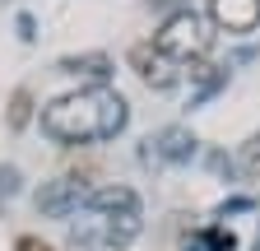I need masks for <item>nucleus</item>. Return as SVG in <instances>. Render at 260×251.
I'll use <instances>...</instances> for the list:
<instances>
[{
	"mask_svg": "<svg viewBox=\"0 0 260 251\" xmlns=\"http://www.w3.org/2000/svg\"><path fill=\"white\" fill-rule=\"evenodd\" d=\"M130 121V103L116 88L98 84V88H79L51 98L42 107V135H51L56 144H88V140H116Z\"/></svg>",
	"mask_w": 260,
	"mask_h": 251,
	"instance_id": "nucleus-1",
	"label": "nucleus"
},
{
	"mask_svg": "<svg viewBox=\"0 0 260 251\" xmlns=\"http://www.w3.org/2000/svg\"><path fill=\"white\" fill-rule=\"evenodd\" d=\"M153 42L168 51L172 60H205V51L214 47V33H209V23L195 10H177V14L162 19V28L153 33Z\"/></svg>",
	"mask_w": 260,
	"mask_h": 251,
	"instance_id": "nucleus-2",
	"label": "nucleus"
},
{
	"mask_svg": "<svg viewBox=\"0 0 260 251\" xmlns=\"http://www.w3.org/2000/svg\"><path fill=\"white\" fill-rule=\"evenodd\" d=\"M130 70H135L149 88H172L177 79H181V70H177V60L168 56V51H162L158 42H135V47H130Z\"/></svg>",
	"mask_w": 260,
	"mask_h": 251,
	"instance_id": "nucleus-3",
	"label": "nucleus"
},
{
	"mask_svg": "<svg viewBox=\"0 0 260 251\" xmlns=\"http://www.w3.org/2000/svg\"><path fill=\"white\" fill-rule=\"evenodd\" d=\"M32 205H38L42 218H70L79 205H88V191L75 177H56V181H42V191L32 196Z\"/></svg>",
	"mask_w": 260,
	"mask_h": 251,
	"instance_id": "nucleus-4",
	"label": "nucleus"
},
{
	"mask_svg": "<svg viewBox=\"0 0 260 251\" xmlns=\"http://www.w3.org/2000/svg\"><path fill=\"white\" fill-rule=\"evenodd\" d=\"M209 23L223 33H251L260 23V0H209Z\"/></svg>",
	"mask_w": 260,
	"mask_h": 251,
	"instance_id": "nucleus-5",
	"label": "nucleus"
},
{
	"mask_svg": "<svg viewBox=\"0 0 260 251\" xmlns=\"http://www.w3.org/2000/svg\"><path fill=\"white\" fill-rule=\"evenodd\" d=\"M88 209L103 218H121V214H140V196L130 186H98L88 196Z\"/></svg>",
	"mask_w": 260,
	"mask_h": 251,
	"instance_id": "nucleus-6",
	"label": "nucleus"
},
{
	"mask_svg": "<svg viewBox=\"0 0 260 251\" xmlns=\"http://www.w3.org/2000/svg\"><path fill=\"white\" fill-rule=\"evenodd\" d=\"M149 144H153V159H162V163H186L195 153V135L186 125H168V131H158V140H149Z\"/></svg>",
	"mask_w": 260,
	"mask_h": 251,
	"instance_id": "nucleus-7",
	"label": "nucleus"
},
{
	"mask_svg": "<svg viewBox=\"0 0 260 251\" xmlns=\"http://www.w3.org/2000/svg\"><path fill=\"white\" fill-rule=\"evenodd\" d=\"M60 70H65V75H88L93 88H98V84H107L112 60H107L103 51H88V56H65V60H60Z\"/></svg>",
	"mask_w": 260,
	"mask_h": 251,
	"instance_id": "nucleus-8",
	"label": "nucleus"
},
{
	"mask_svg": "<svg viewBox=\"0 0 260 251\" xmlns=\"http://www.w3.org/2000/svg\"><path fill=\"white\" fill-rule=\"evenodd\" d=\"M190 79H195V103H200V98H209V93L228 79V70L209 66V60H190Z\"/></svg>",
	"mask_w": 260,
	"mask_h": 251,
	"instance_id": "nucleus-9",
	"label": "nucleus"
},
{
	"mask_svg": "<svg viewBox=\"0 0 260 251\" xmlns=\"http://www.w3.org/2000/svg\"><path fill=\"white\" fill-rule=\"evenodd\" d=\"M10 131H23V125L32 121V93L28 88H14V98H10Z\"/></svg>",
	"mask_w": 260,
	"mask_h": 251,
	"instance_id": "nucleus-10",
	"label": "nucleus"
},
{
	"mask_svg": "<svg viewBox=\"0 0 260 251\" xmlns=\"http://www.w3.org/2000/svg\"><path fill=\"white\" fill-rule=\"evenodd\" d=\"M242 163H246V172H251V177H260V135H255V140L246 144V153H242Z\"/></svg>",
	"mask_w": 260,
	"mask_h": 251,
	"instance_id": "nucleus-11",
	"label": "nucleus"
},
{
	"mask_svg": "<svg viewBox=\"0 0 260 251\" xmlns=\"http://www.w3.org/2000/svg\"><path fill=\"white\" fill-rule=\"evenodd\" d=\"M209 246H214V251H228V246H233V233L214 228V233H209Z\"/></svg>",
	"mask_w": 260,
	"mask_h": 251,
	"instance_id": "nucleus-12",
	"label": "nucleus"
},
{
	"mask_svg": "<svg viewBox=\"0 0 260 251\" xmlns=\"http://www.w3.org/2000/svg\"><path fill=\"white\" fill-rule=\"evenodd\" d=\"M14 251H51V246H47L42 237H19V246H14Z\"/></svg>",
	"mask_w": 260,
	"mask_h": 251,
	"instance_id": "nucleus-13",
	"label": "nucleus"
},
{
	"mask_svg": "<svg viewBox=\"0 0 260 251\" xmlns=\"http://www.w3.org/2000/svg\"><path fill=\"white\" fill-rule=\"evenodd\" d=\"M14 181H19V172H14V168H5V172H0V191L10 196V191H14Z\"/></svg>",
	"mask_w": 260,
	"mask_h": 251,
	"instance_id": "nucleus-14",
	"label": "nucleus"
},
{
	"mask_svg": "<svg viewBox=\"0 0 260 251\" xmlns=\"http://www.w3.org/2000/svg\"><path fill=\"white\" fill-rule=\"evenodd\" d=\"M251 251H260V242H255V246H251Z\"/></svg>",
	"mask_w": 260,
	"mask_h": 251,
	"instance_id": "nucleus-15",
	"label": "nucleus"
}]
</instances>
